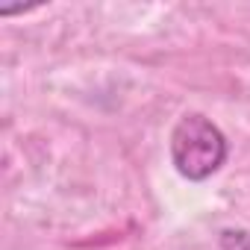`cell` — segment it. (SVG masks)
I'll use <instances>...</instances> for the list:
<instances>
[{"label": "cell", "instance_id": "cell-1", "mask_svg": "<svg viewBox=\"0 0 250 250\" xmlns=\"http://www.w3.org/2000/svg\"><path fill=\"white\" fill-rule=\"evenodd\" d=\"M227 136L200 112H186L171 130V162L180 177L200 183L227 162Z\"/></svg>", "mask_w": 250, "mask_h": 250}, {"label": "cell", "instance_id": "cell-2", "mask_svg": "<svg viewBox=\"0 0 250 250\" xmlns=\"http://www.w3.org/2000/svg\"><path fill=\"white\" fill-rule=\"evenodd\" d=\"M221 250H250V229H224Z\"/></svg>", "mask_w": 250, "mask_h": 250}]
</instances>
